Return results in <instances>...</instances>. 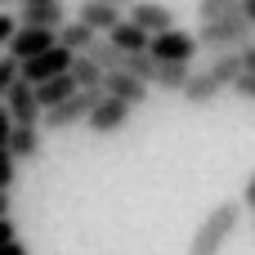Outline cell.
Returning <instances> with one entry per match:
<instances>
[{
  "label": "cell",
  "mask_w": 255,
  "mask_h": 255,
  "mask_svg": "<svg viewBox=\"0 0 255 255\" xmlns=\"http://www.w3.org/2000/svg\"><path fill=\"white\" fill-rule=\"evenodd\" d=\"M130 112H134V103L103 94V99H99V108L90 112V121H85V126H90V134H99V139H103V134H121V130L130 126Z\"/></svg>",
  "instance_id": "7"
},
{
  "label": "cell",
  "mask_w": 255,
  "mask_h": 255,
  "mask_svg": "<svg viewBox=\"0 0 255 255\" xmlns=\"http://www.w3.org/2000/svg\"><path fill=\"white\" fill-rule=\"evenodd\" d=\"M242 202H247V211H255V175L247 179V188H242Z\"/></svg>",
  "instance_id": "26"
},
{
  "label": "cell",
  "mask_w": 255,
  "mask_h": 255,
  "mask_svg": "<svg viewBox=\"0 0 255 255\" xmlns=\"http://www.w3.org/2000/svg\"><path fill=\"white\" fill-rule=\"evenodd\" d=\"M18 76H22V63H18L13 54H0V103H4V94L13 90Z\"/></svg>",
  "instance_id": "21"
},
{
  "label": "cell",
  "mask_w": 255,
  "mask_h": 255,
  "mask_svg": "<svg viewBox=\"0 0 255 255\" xmlns=\"http://www.w3.org/2000/svg\"><path fill=\"white\" fill-rule=\"evenodd\" d=\"M18 22H22V27H49V31H58V27L67 22V9H63V0H49V4H22V9H18Z\"/></svg>",
  "instance_id": "11"
},
{
  "label": "cell",
  "mask_w": 255,
  "mask_h": 255,
  "mask_svg": "<svg viewBox=\"0 0 255 255\" xmlns=\"http://www.w3.org/2000/svg\"><path fill=\"white\" fill-rule=\"evenodd\" d=\"M0 220H9V188H0Z\"/></svg>",
  "instance_id": "29"
},
{
  "label": "cell",
  "mask_w": 255,
  "mask_h": 255,
  "mask_svg": "<svg viewBox=\"0 0 255 255\" xmlns=\"http://www.w3.org/2000/svg\"><path fill=\"white\" fill-rule=\"evenodd\" d=\"M247 220V202L242 197H229L220 206H211V215L193 229V242H188V255H224L229 238L242 229Z\"/></svg>",
  "instance_id": "1"
},
{
  "label": "cell",
  "mask_w": 255,
  "mask_h": 255,
  "mask_svg": "<svg viewBox=\"0 0 255 255\" xmlns=\"http://www.w3.org/2000/svg\"><path fill=\"white\" fill-rule=\"evenodd\" d=\"M108 4H117V9H130V4H139V0H108Z\"/></svg>",
  "instance_id": "31"
},
{
  "label": "cell",
  "mask_w": 255,
  "mask_h": 255,
  "mask_svg": "<svg viewBox=\"0 0 255 255\" xmlns=\"http://www.w3.org/2000/svg\"><path fill=\"white\" fill-rule=\"evenodd\" d=\"M161 63H193V54L202 49L197 31H184V27H170V31H157L152 45H148Z\"/></svg>",
  "instance_id": "4"
},
{
  "label": "cell",
  "mask_w": 255,
  "mask_h": 255,
  "mask_svg": "<svg viewBox=\"0 0 255 255\" xmlns=\"http://www.w3.org/2000/svg\"><path fill=\"white\" fill-rule=\"evenodd\" d=\"M72 76H76V85L81 90H103V67H99V58L94 54H76V63H72Z\"/></svg>",
  "instance_id": "19"
},
{
  "label": "cell",
  "mask_w": 255,
  "mask_h": 255,
  "mask_svg": "<svg viewBox=\"0 0 255 255\" xmlns=\"http://www.w3.org/2000/svg\"><path fill=\"white\" fill-rule=\"evenodd\" d=\"M233 94H238V99H255V72H247V76L233 85Z\"/></svg>",
  "instance_id": "24"
},
{
  "label": "cell",
  "mask_w": 255,
  "mask_h": 255,
  "mask_svg": "<svg viewBox=\"0 0 255 255\" xmlns=\"http://www.w3.org/2000/svg\"><path fill=\"white\" fill-rule=\"evenodd\" d=\"M58 40H63L72 54H90V49L103 40V31H94L90 22H81V18H76V22H63V27H58Z\"/></svg>",
  "instance_id": "15"
},
{
  "label": "cell",
  "mask_w": 255,
  "mask_h": 255,
  "mask_svg": "<svg viewBox=\"0 0 255 255\" xmlns=\"http://www.w3.org/2000/svg\"><path fill=\"white\" fill-rule=\"evenodd\" d=\"M54 45H58V31H49V27H22V22H18V31H13V40H9L4 54H13L18 63H27V58L54 49Z\"/></svg>",
  "instance_id": "8"
},
{
  "label": "cell",
  "mask_w": 255,
  "mask_h": 255,
  "mask_svg": "<svg viewBox=\"0 0 255 255\" xmlns=\"http://www.w3.org/2000/svg\"><path fill=\"white\" fill-rule=\"evenodd\" d=\"M9 242H18V224L13 220H0V247H9Z\"/></svg>",
  "instance_id": "25"
},
{
  "label": "cell",
  "mask_w": 255,
  "mask_h": 255,
  "mask_svg": "<svg viewBox=\"0 0 255 255\" xmlns=\"http://www.w3.org/2000/svg\"><path fill=\"white\" fill-rule=\"evenodd\" d=\"M45 126H13V139H9V148H13V157L18 161H36L40 152H45Z\"/></svg>",
  "instance_id": "13"
},
{
  "label": "cell",
  "mask_w": 255,
  "mask_h": 255,
  "mask_svg": "<svg viewBox=\"0 0 255 255\" xmlns=\"http://www.w3.org/2000/svg\"><path fill=\"white\" fill-rule=\"evenodd\" d=\"M238 9H242V0H197V18H202V22L229 18V13H238Z\"/></svg>",
  "instance_id": "20"
},
{
  "label": "cell",
  "mask_w": 255,
  "mask_h": 255,
  "mask_svg": "<svg viewBox=\"0 0 255 255\" xmlns=\"http://www.w3.org/2000/svg\"><path fill=\"white\" fill-rule=\"evenodd\" d=\"M197 40L206 54H229V49H242L255 40V22L247 18V9L229 13V18H215V22H202L197 27Z\"/></svg>",
  "instance_id": "2"
},
{
  "label": "cell",
  "mask_w": 255,
  "mask_h": 255,
  "mask_svg": "<svg viewBox=\"0 0 255 255\" xmlns=\"http://www.w3.org/2000/svg\"><path fill=\"white\" fill-rule=\"evenodd\" d=\"M103 94H112V99H126V103H134V108H143V103H148V94H152V81H143V76H134V72H108V76H103Z\"/></svg>",
  "instance_id": "9"
},
{
  "label": "cell",
  "mask_w": 255,
  "mask_h": 255,
  "mask_svg": "<svg viewBox=\"0 0 255 255\" xmlns=\"http://www.w3.org/2000/svg\"><path fill=\"white\" fill-rule=\"evenodd\" d=\"M220 94H224V85H220L211 72H193V81L184 85V94H179V99H184L188 108H206V103H215Z\"/></svg>",
  "instance_id": "14"
},
{
  "label": "cell",
  "mask_w": 255,
  "mask_h": 255,
  "mask_svg": "<svg viewBox=\"0 0 255 255\" xmlns=\"http://www.w3.org/2000/svg\"><path fill=\"white\" fill-rule=\"evenodd\" d=\"M242 58H247V72H255V40H251V45H242Z\"/></svg>",
  "instance_id": "27"
},
{
  "label": "cell",
  "mask_w": 255,
  "mask_h": 255,
  "mask_svg": "<svg viewBox=\"0 0 255 255\" xmlns=\"http://www.w3.org/2000/svg\"><path fill=\"white\" fill-rule=\"evenodd\" d=\"M0 255H27V247L22 242H9V247H0Z\"/></svg>",
  "instance_id": "28"
},
{
  "label": "cell",
  "mask_w": 255,
  "mask_h": 255,
  "mask_svg": "<svg viewBox=\"0 0 255 255\" xmlns=\"http://www.w3.org/2000/svg\"><path fill=\"white\" fill-rule=\"evenodd\" d=\"M13 126H18V121H13V112L0 103V148H9V139H13Z\"/></svg>",
  "instance_id": "22"
},
{
  "label": "cell",
  "mask_w": 255,
  "mask_h": 255,
  "mask_svg": "<svg viewBox=\"0 0 255 255\" xmlns=\"http://www.w3.org/2000/svg\"><path fill=\"white\" fill-rule=\"evenodd\" d=\"M242 9H247V18L255 22V0H242Z\"/></svg>",
  "instance_id": "30"
},
{
  "label": "cell",
  "mask_w": 255,
  "mask_h": 255,
  "mask_svg": "<svg viewBox=\"0 0 255 255\" xmlns=\"http://www.w3.org/2000/svg\"><path fill=\"white\" fill-rule=\"evenodd\" d=\"M76 90H81V85H76V76H72V72H63V76H54V81H40V85H36V94H40L45 112H49V108H58L63 99H72Z\"/></svg>",
  "instance_id": "18"
},
{
  "label": "cell",
  "mask_w": 255,
  "mask_h": 255,
  "mask_svg": "<svg viewBox=\"0 0 255 255\" xmlns=\"http://www.w3.org/2000/svg\"><path fill=\"white\" fill-rule=\"evenodd\" d=\"M72 63H76V54L58 40L54 49H45V54H36V58H27L22 63V76L31 81V85H40V81H54V76H63V72H72Z\"/></svg>",
  "instance_id": "6"
},
{
  "label": "cell",
  "mask_w": 255,
  "mask_h": 255,
  "mask_svg": "<svg viewBox=\"0 0 255 255\" xmlns=\"http://www.w3.org/2000/svg\"><path fill=\"white\" fill-rule=\"evenodd\" d=\"M76 18H81V22H90L94 31H103V36H108V31H112L126 13H121L117 4H108V0H81V4H76Z\"/></svg>",
  "instance_id": "12"
},
{
  "label": "cell",
  "mask_w": 255,
  "mask_h": 255,
  "mask_svg": "<svg viewBox=\"0 0 255 255\" xmlns=\"http://www.w3.org/2000/svg\"><path fill=\"white\" fill-rule=\"evenodd\" d=\"M193 81V72H188V63H161L157 67V76H152V90H161V94H184V85Z\"/></svg>",
  "instance_id": "17"
},
{
  "label": "cell",
  "mask_w": 255,
  "mask_h": 255,
  "mask_svg": "<svg viewBox=\"0 0 255 255\" xmlns=\"http://www.w3.org/2000/svg\"><path fill=\"white\" fill-rule=\"evenodd\" d=\"M126 18H134V22H139L143 31H152V36L175 27V9H170V4H161V0H139V4H130V13H126Z\"/></svg>",
  "instance_id": "10"
},
{
  "label": "cell",
  "mask_w": 255,
  "mask_h": 255,
  "mask_svg": "<svg viewBox=\"0 0 255 255\" xmlns=\"http://www.w3.org/2000/svg\"><path fill=\"white\" fill-rule=\"evenodd\" d=\"M108 40H112V45H121V49H130V54H139V49H148V45H152V31H143L134 18H121V22L108 31Z\"/></svg>",
  "instance_id": "16"
},
{
  "label": "cell",
  "mask_w": 255,
  "mask_h": 255,
  "mask_svg": "<svg viewBox=\"0 0 255 255\" xmlns=\"http://www.w3.org/2000/svg\"><path fill=\"white\" fill-rule=\"evenodd\" d=\"M22 4H49V0H22Z\"/></svg>",
  "instance_id": "32"
},
{
  "label": "cell",
  "mask_w": 255,
  "mask_h": 255,
  "mask_svg": "<svg viewBox=\"0 0 255 255\" xmlns=\"http://www.w3.org/2000/svg\"><path fill=\"white\" fill-rule=\"evenodd\" d=\"M4 108L13 112L18 126H45V103H40V94H36V85L27 76L13 81V90L4 94Z\"/></svg>",
  "instance_id": "5"
},
{
  "label": "cell",
  "mask_w": 255,
  "mask_h": 255,
  "mask_svg": "<svg viewBox=\"0 0 255 255\" xmlns=\"http://www.w3.org/2000/svg\"><path fill=\"white\" fill-rule=\"evenodd\" d=\"M99 99H103V90H76L72 99H63L58 108L45 112V130H49V134H67L72 126H85L90 112L99 108Z\"/></svg>",
  "instance_id": "3"
},
{
  "label": "cell",
  "mask_w": 255,
  "mask_h": 255,
  "mask_svg": "<svg viewBox=\"0 0 255 255\" xmlns=\"http://www.w3.org/2000/svg\"><path fill=\"white\" fill-rule=\"evenodd\" d=\"M13 31H18V18H9V13H0V49H9V40H13Z\"/></svg>",
  "instance_id": "23"
},
{
  "label": "cell",
  "mask_w": 255,
  "mask_h": 255,
  "mask_svg": "<svg viewBox=\"0 0 255 255\" xmlns=\"http://www.w3.org/2000/svg\"><path fill=\"white\" fill-rule=\"evenodd\" d=\"M251 233H255V220H251Z\"/></svg>",
  "instance_id": "33"
}]
</instances>
